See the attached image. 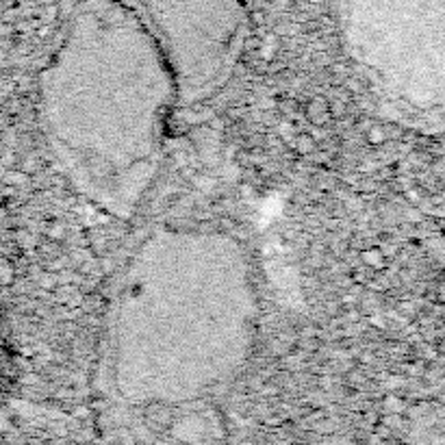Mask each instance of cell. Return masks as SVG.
<instances>
[{
  "label": "cell",
  "instance_id": "1",
  "mask_svg": "<svg viewBox=\"0 0 445 445\" xmlns=\"http://www.w3.org/2000/svg\"><path fill=\"white\" fill-rule=\"evenodd\" d=\"M257 291L243 248L217 232L161 228L118 278L102 335L109 393L178 406L224 389L257 335Z\"/></svg>",
  "mask_w": 445,
  "mask_h": 445
},
{
  "label": "cell",
  "instance_id": "2",
  "mask_svg": "<svg viewBox=\"0 0 445 445\" xmlns=\"http://www.w3.org/2000/svg\"><path fill=\"white\" fill-rule=\"evenodd\" d=\"M178 85L155 35L124 0H83L39 76V118L83 198L129 219L163 161Z\"/></svg>",
  "mask_w": 445,
  "mask_h": 445
},
{
  "label": "cell",
  "instance_id": "3",
  "mask_svg": "<svg viewBox=\"0 0 445 445\" xmlns=\"http://www.w3.org/2000/svg\"><path fill=\"white\" fill-rule=\"evenodd\" d=\"M146 22L178 85V105L204 102L226 85L248 35L243 0H124Z\"/></svg>",
  "mask_w": 445,
  "mask_h": 445
}]
</instances>
